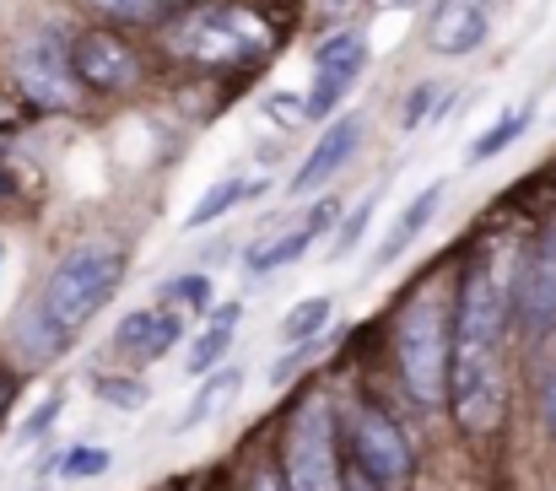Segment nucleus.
<instances>
[{"mask_svg":"<svg viewBox=\"0 0 556 491\" xmlns=\"http://www.w3.org/2000/svg\"><path fill=\"white\" fill-rule=\"evenodd\" d=\"M503 319H508L503 270L476 260L454 298V367H448V405L459 432L470 438H486L503 421Z\"/></svg>","mask_w":556,"mask_h":491,"instance_id":"f257e3e1","label":"nucleus"},{"mask_svg":"<svg viewBox=\"0 0 556 491\" xmlns=\"http://www.w3.org/2000/svg\"><path fill=\"white\" fill-rule=\"evenodd\" d=\"M163 49L185 65L205 71H238L276 49V33L249 5H189L163 27Z\"/></svg>","mask_w":556,"mask_h":491,"instance_id":"f03ea898","label":"nucleus"},{"mask_svg":"<svg viewBox=\"0 0 556 491\" xmlns=\"http://www.w3.org/2000/svg\"><path fill=\"white\" fill-rule=\"evenodd\" d=\"M394 362L405 389L416 394V405H438L448 400V367H454V303L438 281H427L405 314H400V335H394Z\"/></svg>","mask_w":556,"mask_h":491,"instance_id":"7ed1b4c3","label":"nucleus"},{"mask_svg":"<svg viewBox=\"0 0 556 491\" xmlns=\"http://www.w3.org/2000/svg\"><path fill=\"white\" fill-rule=\"evenodd\" d=\"M119 281H125V254H119L114 243H76V249L49 270L38 309L65 329V335H76V329H87L98 319V309L119 292Z\"/></svg>","mask_w":556,"mask_h":491,"instance_id":"20e7f679","label":"nucleus"},{"mask_svg":"<svg viewBox=\"0 0 556 491\" xmlns=\"http://www.w3.org/2000/svg\"><path fill=\"white\" fill-rule=\"evenodd\" d=\"M281 476H287V491H346L341 454H336V411L325 394H308L292 411L287 443H281Z\"/></svg>","mask_w":556,"mask_h":491,"instance_id":"39448f33","label":"nucleus"},{"mask_svg":"<svg viewBox=\"0 0 556 491\" xmlns=\"http://www.w3.org/2000/svg\"><path fill=\"white\" fill-rule=\"evenodd\" d=\"M11 71H16V87L27 92V103L38 109H54V114H71L81 103V76H76V54L65 49V33L60 27H33L22 33L16 54H11Z\"/></svg>","mask_w":556,"mask_h":491,"instance_id":"423d86ee","label":"nucleus"},{"mask_svg":"<svg viewBox=\"0 0 556 491\" xmlns=\"http://www.w3.org/2000/svg\"><path fill=\"white\" fill-rule=\"evenodd\" d=\"M352 454H357V470L378 481L383 491H405L410 487V470H416V454H410V438L394 416H383L378 405H357L352 411Z\"/></svg>","mask_w":556,"mask_h":491,"instance_id":"0eeeda50","label":"nucleus"},{"mask_svg":"<svg viewBox=\"0 0 556 491\" xmlns=\"http://www.w3.org/2000/svg\"><path fill=\"white\" fill-rule=\"evenodd\" d=\"M368 71V38L363 33H336L319 54H314V92H308V119H325L341 109V98L357 87V76Z\"/></svg>","mask_w":556,"mask_h":491,"instance_id":"6e6552de","label":"nucleus"},{"mask_svg":"<svg viewBox=\"0 0 556 491\" xmlns=\"http://www.w3.org/2000/svg\"><path fill=\"white\" fill-rule=\"evenodd\" d=\"M71 54H76V76H81L87 92H130L141 81V60L119 33L92 27V33H81L71 43Z\"/></svg>","mask_w":556,"mask_h":491,"instance_id":"1a4fd4ad","label":"nucleus"},{"mask_svg":"<svg viewBox=\"0 0 556 491\" xmlns=\"http://www.w3.org/2000/svg\"><path fill=\"white\" fill-rule=\"evenodd\" d=\"M492 27V0H432L427 11V49L432 54H470Z\"/></svg>","mask_w":556,"mask_h":491,"instance_id":"9d476101","label":"nucleus"},{"mask_svg":"<svg viewBox=\"0 0 556 491\" xmlns=\"http://www.w3.org/2000/svg\"><path fill=\"white\" fill-rule=\"evenodd\" d=\"M363 147V114H341V119H330L325 125V136H314V152L298 163L292 173V194H314L319 184H330L341 167L352 163V152Z\"/></svg>","mask_w":556,"mask_h":491,"instance_id":"9b49d317","label":"nucleus"},{"mask_svg":"<svg viewBox=\"0 0 556 491\" xmlns=\"http://www.w3.org/2000/svg\"><path fill=\"white\" fill-rule=\"evenodd\" d=\"M519 319L530 335H552L556 329V227L541 238V249L525 265L519 281Z\"/></svg>","mask_w":556,"mask_h":491,"instance_id":"f8f14e48","label":"nucleus"},{"mask_svg":"<svg viewBox=\"0 0 556 491\" xmlns=\"http://www.w3.org/2000/svg\"><path fill=\"white\" fill-rule=\"evenodd\" d=\"M179 335H185L179 309H136V314L119 319L114 345H119L130 362H163V356L179 345Z\"/></svg>","mask_w":556,"mask_h":491,"instance_id":"ddd939ff","label":"nucleus"},{"mask_svg":"<svg viewBox=\"0 0 556 491\" xmlns=\"http://www.w3.org/2000/svg\"><path fill=\"white\" fill-rule=\"evenodd\" d=\"M336 216H341V205H336V200H319V205H314V211H308V216L292 227V232H276V238H265V243L249 254V270H254V276H265V270H281V265L303 260V254H308V243H314V238H319V232H325Z\"/></svg>","mask_w":556,"mask_h":491,"instance_id":"4468645a","label":"nucleus"},{"mask_svg":"<svg viewBox=\"0 0 556 491\" xmlns=\"http://www.w3.org/2000/svg\"><path fill=\"white\" fill-rule=\"evenodd\" d=\"M438 205H443V178H438V184H427V189H421V194H416V200L400 211V222L389 227L383 249L372 254V270H389V265H394V260H400V254H405V249H410V243L427 232V222L438 216Z\"/></svg>","mask_w":556,"mask_h":491,"instance_id":"2eb2a0df","label":"nucleus"},{"mask_svg":"<svg viewBox=\"0 0 556 491\" xmlns=\"http://www.w3.org/2000/svg\"><path fill=\"white\" fill-rule=\"evenodd\" d=\"M265 189V178L260 173H232V178H216L200 200H194V211H189L185 227H211V222H222L227 211H238L249 194H260Z\"/></svg>","mask_w":556,"mask_h":491,"instance_id":"dca6fc26","label":"nucleus"},{"mask_svg":"<svg viewBox=\"0 0 556 491\" xmlns=\"http://www.w3.org/2000/svg\"><path fill=\"white\" fill-rule=\"evenodd\" d=\"M238 319H243V309L238 303H227V309H216L211 314V325H205V335L189 345V373H216L222 362H227V345H232V329H238Z\"/></svg>","mask_w":556,"mask_h":491,"instance_id":"f3484780","label":"nucleus"},{"mask_svg":"<svg viewBox=\"0 0 556 491\" xmlns=\"http://www.w3.org/2000/svg\"><path fill=\"white\" fill-rule=\"evenodd\" d=\"M238 383H243V373H238V367H216V373H205V383H200V394H194V400L185 405L179 427H200L205 416H216L222 405H232Z\"/></svg>","mask_w":556,"mask_h":491,"instance_id":"a211bd4d","label":"nucleus"},{"mask_svg":"<svg viewBox=\"0 0 556 491\" xmlns=\"http://www.w3.org/2000/svg\"><path fill=\"white\" fill-rule=\"evenodd\" d=\"M530 119H535L530 109H514V114H503V119H497V125H492V130H486L481 141H470V163H486V158L508 152V147H514V141H519V136L530 130Z\"/></svg>","mask_w":556,"mask_h":491,"instance_id":"6ab92c4d","label":"nucleus"},{"mask_svg":"<svg viewBox=\"0 0 556 491\" xmlns=\"http://www.w3.org/2000/svg\"><path fill=\"white\" fill-rule=\"evenodd\" d=\"M330 314H336V303L330 298H303L287 319H281V340H319V329L330 325Z\"/></svg>","mask_w":556,"mask_h":491,"instance_id":"aec40b11","label":"nucleus"},{"mask_svg":"<svg viewBox=\"0 0 556 491\" xmlns=\"http://www.w3.org/2000/svg\"><path fill=\"white\" fill-rule=\"evenodd\" d=\"M92 394H98L103 405H114V411H141V405L152 400V389H147L141 378H125V373H98V378H92Z\"/></svg>","mask_w":556,"mask_h":491,"instance_id":"412c9836","label":"nucleus"},{"mask_svg":"<svg viewBox=\"0 0 556 491\" xmlns=\"http://www.w3.org/2000/svg\"><path fill=\"white\" fill-rule=\"evenodd\" d=\"M432 109H438V114L448 109V87H438V81H421V87L405 98V114H400V125H405V130H416V125H421Z\"/></svg>","mask_w":556,"mask_h":491,"instance_id":"4be33fe9","label":"nucleus"},{"mask_svg":"<svg viewBox=\"0 0 556 491\" xmlns=\"http://www.w3.org/2000/svg\"><path fill=\"white\" fill-rule=\"evenodd\" d=\"M372 211H378V194H368V200H357V211H352V216L341 222V238H336V249H330L336 260H346V254H352V249L363 243V232H368Z\"/></svg>","mask_w":556,"mask_h":491,"instance_id":"5701e85b","label":"nucleus"},{"mask_svg":"<svg viewBox=\"0 0 556 491\" xmlns=\"http://www.w3.org/2000/svg\"><path fill=\"white\" fill-rule=\"evenodd\" d=\"M168 298H174V303H185L189 314H200V309H211V276H200V270H189V276H179V281L168 287Z\"/></svg>","mask_w":556,"mask_h":491,"instance_id":"b1692460","label":"nucleus"},{"mask_svg":"<svg viewBox=\"0 0 556 491\" xmlns=\"http://www.w3.org/2000/svg\"><path fill=\"white\" fill-rule=\"evenodd\" d=\"M103 470H109V449H71V454L60 459V476H71V481L103 476Z\"/></svg>","mask_w":556,"mask_h":491,"instance_id":"393cba45","label":"nucleus"},{"mask_svg":"<svg viewBox=\"0 0 556 491\" xmlns=\"http://www.w3.org/2000/svg\"><path fill=\"white\" fill-rule=\"evenodd\" d=\"M87 5H98L103 16H119V22H152L168 0H87Z\"/></svg>","mask_w":556,"mask_h":491,"instance_id":"a878e982","label":"nucleus"},{"mask_svg":"<svg viewBox=\"0 0 556 491\" xmlns=\"http://www.w3.org/2000/svg\"><path fill=\"white\" fill-rule=\"evenodd\" d=\"M319 351H325L319 340H298V345H292V351H287L281 362H270V383H287V378H292L298 367H308V362H314Z\"/></svg>","mask_w":556,"mask_h":491,"instance_id":"bb28decb","label":"nucleus"},{"mask_svg":"<svg viewBox=\"0 0 556 491\" xmlns=\"http://www.w3.org/2000/svg\"><path fill=\"white\" fill-rule=\"evenodd\" d=\"M60 411H65V394H49V400H43V405H38L27 421H22V443H38V438H43V432L60 421Z\"/></svg>","mask_w":556,"mask_h":491,"instance_id":"cd10ccee","label":"nucleus"},{"mask_svg":"<svg viewBox=\"0 0 556 491\" xmlns=\"http://www.w3.org/2000/svg\"><path fill=\"white\" fill-rule=\"evenodd\" d=\"M541 405H546V427H552V438H556V367L546 373V383H541Z\"/></svg>","mask_w":556,"mask_h":491,"instance_id":"c85d7f7f","label":"nucleus"},{"mask_svg":"<svg viewBox=\"0 0 556 491\" xmlns=\"http://www.w3.org/2000/svg\"><path fill=\"white\" fill-rule=\"evenodd\" d=\"M249 491H287V476H276V470H260V476L249 481Z\"/></svg>","mask_w":556,"mask_h":491,"instance_id":"c756f323","label":"nucleus"},{"mask_svg":"<svg viewBox=\"0 0 556 491\" xmlns=\"http://www.w3.org/2000/svg\"><path fill=\"white\" fill-rule=\"evenodd\" d=\"M346 491H383V487H378V481H368V476H352V481H346Z\"/></svg>","mask_w":556,"mask_h":491,"instance_id":"7c9ffc66","label":"nucleus"},{"mask_svg":"<svg viewBox=\"0 0 556 491\" xmlns=\"http://www.w3.org/2000/svg\"><path fill=\"white\" fill-rule=\"evenodd\" d=\"M5 405H11V383H5V373H0V416H5Z\"/></svg>","mask_w":556,"mask_h":491,"instance_id":"2f4dec72","label":"nucleus"},{"mask_svg":"<svg viewBox=\"0 0 556 491\" xmlns=\"http://www.w3.org/2000/svg\"><path fill=\"white\" fill-rule=\"evenodd\" d=\"M383 5H394V0H383Z\"/></svg>","mask_w":556,"mask_h":491,"instance_id":"473e14b6","label":"nucleus"}]
</instances>
